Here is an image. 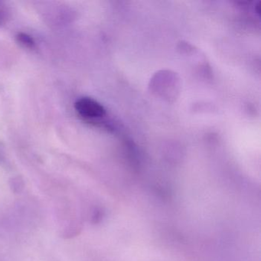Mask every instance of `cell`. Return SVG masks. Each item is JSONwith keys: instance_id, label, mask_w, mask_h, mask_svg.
Returning a JSON list of instances; mask_svg holds the SVG:
<instances>
[{"instance_id": "obj_1", "label": "cell", "mask_w": 261, "mask_h": 261, "mask_svg": "<svg viewBox=\"0 0 261 261\" xmlns=\"http://www.w3.org/2000/svg\"><path fill=\"white\" fill-rule=\"evenodd\" d=\"M74 108L79 115L87 120L102 118L106 114L105 108L90 97L79 98L74 103Z\"/></svg>"}, {"instance_id": "obj_2", "label": "cell", "mask_w": 261, "mask_h": 261, "mask_svg": "<svg viewBox=\"0 0 261 261\" xmlns=\"http://www.w3.org/2000/svg\"><path fill=\"white\" fill-rule=\"evenodd\" d=\"M16 40L22 46L29 49H34L36 46V41L27 33H19L16 36Z\"/></svg>"}, {"instance_id": "obj_3", "label": "cell", "mask_w": 261, "mask_h": 261, "mask_svg": "<svg viewBox=\"0 0 261 261\" xmlns=\"http://www.w3.org/2000/svg\"><path fill=\"white\" fill-rule=\"evenodd\" d=\"M10 186L14 194H21L25 189V182L21 176H14L10 178Z\"/></svg>"}, {"instance_id": "obj_4", "label": "cell", "mask_w": 261, "mask_h": 261, "mask_svg": "<svg viewBox=\"0 0 261 261\" xmlns=\"http://www.w3.org/2000/svg\"><path fill=\"white\" fill-rule=\"evenodd\" d=\"M8 18V12L2 3H0V25H4L7 22Z\"/></svg>"}, {"instance_id": "obj_5", "label": "cell", "mask_w": 261, "mask_h": 261, "mask_svg": "<svg viewBox=\"0 0 261 261\" xmlns=\"http://www.w3.org/2000/svg\"><path fill=\"white\" fill-rule=\"evenodd\" d=\"M0 165H1L2 166H4V167H9L8 160H7L5 152H4V150H3L1 146H0Z\"/></svg>"}]
</instances>
